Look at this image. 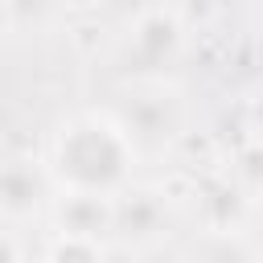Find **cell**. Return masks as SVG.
<instances>
[{
    "instance_id": "obj_1",
    "label": "cell",
    "mask_w": 263,
    "mask_h": 263,
    "mask_svg": "<svg viewBox=\"0 0 263 263\" xmlns=\"http://www.w3.org/2000/svg\"><path fill=\"white\" fill-rule=\"evenodd\" d=\"M127 164H132V148L123 132L107 119H95V115L74 119L53 140V168L70 189L111 193L123 185Z\"/></svg>"
},
{
    "instance_id": "obj_2",
    "label": "cell",
    "mask_w": 263,
    "mask_h": 263,
    "mask_svg": "<svg viewBox=\"0 0 263 263\" xmlns=\"http://www.w3.org/2000/svg\"><path fill=\"white\" fill-rule=\"evenodd\" d=\"M58 226L62 234H82V238H99L103 230L115 226V201L107 193H86V189H70L66 201L58 205Z\"/></svg>"
},
{
    "instance_id": "obj_3",
    "label": "cell",
    "mask_w": 263,
    "mask_h": 263,
    "mask_svg": "<svg viewBox=\"0 0 263 263\" xmlns=\"http://www.w3.org/2000/svg\"><path fill=\"white\" fill-rule=\"evenodd\" d=\"M177 45H181V25H177V16H168V12H144L136 25H132V58L140 62V66H160V62H168L173 53H177Z\"/></svg>"
},
{
    "instance_id": "obj_4",
    "label": "cell",
    "mask_w": 263,
    "mask_h": 263,
    "mask_svg": "<svg viewBox=\"0 0 263 263\" xmlns=\"http://www.w3.org/2000/svg\"><path fill=\"white\" fill-rule=\"evenodd\" d=\"M45 197V181L33 164L25 160H12V164H0V210L4 214H33L37 201Z\"/></svg>"
},
{
    "instance_id": "obj_5",
    "label": "cell",
    "mask_w": 263,
    "mask_h": 263,
    "mask_svg": "<svg viewBox=\"0 0 263 263\" xmlns=\"http://www.w3.org/2000/svg\"><path fill=\"white\" fill-rule=\"evenodd\" d=\"M160 201L152 193H127L123 201H115V230L132 234V238H148L152 230H160Z\"/></svg>"
},
{
    "instance_id": "obj_6",
    "label": "cell",
    "mask_w": 263,
    "mask_h": 263,
    "mask_svg": "<svg viewBox=\"0 0 263 263\" xmlns=\"http://www.w3.org/2000/svg\"><path fill=\"white\" fill-rule=\"evenodd\" d=\"M205 214H210L214 230H234V222H238V214H242L238 189H230V185H210V189H205Z\"/></svg>"
},
{
    "instance_id": "obj_7",
    "label": "cell",
    "mask_w": 263,
    "mask_h": 263,
    "mask_svg": "<svg viewBox=\"0 0 263 263\" xmlns=\"http://www.w3.org/2000/svg\"><path fill=\"white\" fill-rule=\"evenodd\" d=\"M49 263H103V251H99L95 238L58 234V242L49 247Z\"/></svg>"
},
{
    "instance_id": "obj_8",
    "label": "cell",
    "mask_w": 263,
    "mask_h": 263,
    "mask_svg": "<svg viewBox=\"0 0 263 263\" xmlns=\"http://www.w3.org/2000/svg\"><path fill=\"white\" fill-rule=\"evenodd\" d=\"M127 119L136 132H148V136H164V127H168V111H160V103H152V99H136L127 107Z\"/></svg>"
},
{
    "instance_id": "obj_9",
    "label": "cell",
    "mask_w": 263,
    "mask_h": 263,
    "mask_svg": "<svg viewBox=\"0 0 263 263\" xmlns=\"http://www.w3.org/2000/svg\"><path fill=\"white\" fill-rule=\"evenodd\" d=\"M238 173H242L251 185H263V140H251V144L238 152Z\"/></svg>"
},
{
    "instance_id": "obj_10",
    "label": "cell",
    "mask_w": 263,
    "mask_h": 263,
    "mask_svg": "<svg viewBox=\"0 0 263 263\" xmlns=\"http://www.w3.org/2000/svg\"><path fill=\"white\" fill-rule=\"evenodd\" d=\"M247 123H251V132H255V140H263V86L251 95V103H247Z\"/></svg>"
},
{
    "instance_id": "obj_11",
    "label": "cell",
    "mask_w": 263,
    "mask_h": 263,
    "mask_svg": "<svg viewBox=\"0 0 263 263\" xmlns=\"http://www.w3.org/2000/svg\"><path fill=\"white\" fill-rule=\"evenodd\" d=\"M0 263H21V251L8 234H0Z\"/></svg>"
},
{
    "instance_id": "obj_12",
    "label": "cell",
    "mask_w": 263,
    "mask_h": 263,
    "mask_svg": "<svg viewBox=\"0 0 263 263\" xmlns=\"http://www.w3.org/2000/svg\"><path fill=\"white\" fill-rule=\"evenodd\" d=\"M99 0H70V8H78V12H90Z\"/></svg>"
},
{
    "instance_id": "obj_13",
    "label": "cell",
    "mask_w": 263,
    "mask_h": 263,
    "mask_svg": "<svg viewBox=\"0 0 263 263\" xmlns=\"http://www.w3.org/2000/svg\"><path fill=\"white\" fill-rule=\"evenodd\" d=\"M0 4H8V8H16V4H25V0H0Z\"/></svg>"
},
{
    "instance_id": "obj_14",
    "label": "cell",
    "mask_w": 263,
    "mask_h": 263,
    "mask_svg": "<svg viewBox=\"0 0 263 263\" xmlns=\"http://www.w3.org/2000/svg\"><path fill=\"white\" fill-rule=\"evenodd\" d=\"M0 164H4V160H0Z\"/></svg>"
}]
</instances>
